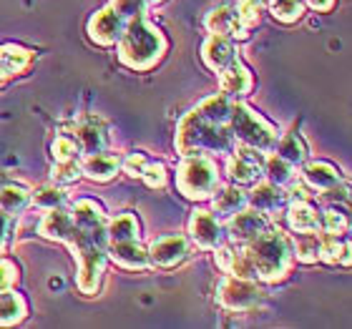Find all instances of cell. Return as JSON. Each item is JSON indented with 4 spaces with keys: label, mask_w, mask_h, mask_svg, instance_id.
<instances>
[{
    "label": "cell",
    "mask_w": 352,
    "mask_h": 329,
    "mask_svg": "<svg viewBox=\"0 0 352 329\" xmlns=\"http://www.w3.org/2000/svg\"><path fill=\"white\" fill-rule=\"evenodd\" d=\"M232 101L224 93L209 95L201 103H197L189 113H184L176 124L174 146L176 154L182 156H229L236 148L234 133L229 126V111Z\"/></svg>",
    "instance_id": "cell-1"
},
{
    "label": "cell",
    "mask_w": 352,
    "mask_h": 329,
    "mask_svg": "<svg viewBox=\"0 0 352 329\" xmlns=\"http://www.w3.org/2000/svg\"><path fill=\"white\" fill-rule=\"evenodd\" d=\"M118 60L131 71H151L164 58L169 41L146 15L126 21V28L118 38Z\"/></svg>",
    "instance_id": "cell-2"
},
{
    "label": "cell",
    "mask_w": 352,
    "mask_h": 329,
    "mask_svg": "<svg viewBox=\"0 0 352 329\" xmlns=\"http://www.w3.org/2000/svg\"><path fill=\"white\" fill-rule=\"evenodd\" d=\"M242 249L259 282L274 284V282H282L292 271V244L287 242V236L282 231L267 229L259 236H254L252 242L242 244Z\"/></svg>",
    "instance_id": "cell-3"
},
{
    "label": "cell",
    "mask_w": 352,
    "mask_h": 329,
    "mask_svg": "<svg viewBox=\"0 0 352 329\" xmlns=\"http://www.w3.org/2000/svg\"><path fill=\"white\" fill-rule=\"evenodd\" d=\"M229 126L234 133L236 146H250L259 154H272L277 146V126H272L264 116H259L257 111L250 109L247 103L232 101V111H229Z\"/></svg>",
    "instance_id": "cell-4"
},
{
    "label": "cell",
    "mask_w": 352,
    "mask_h": 329,
    "mask_svg": "<svg viewBox=\"0 0 352 329\" xmlns=\"http://www.w3.org/2000/svg\"><path fill=\"white\" fill-rule=\"evenodd\" d=\"M219 166L212 156H184L176 168V189L191 201H206L219 189Z\"/></svg>",
    "instance_id": "cell-5"
},
{
    "label": "cell",
    "mask_w": 352,
    "mask_h": 329,
    "mask_svg": "<svg viewBox=\"0 0 352 329\" xmlns=\"http://www.w3.org/2000/svg\"><path fill=\"white\" fill-rule=\"evenodd\" d=\"M264 297H267V289L259 284V279L227 274L217 286V302L227 312H250Z\"/></svg>",
    "instance_id": "cell-6"
},
{
    "label": "cell",
    "mask_w": 352,
    "mask_h": 329,
    "mask_svg": "<svg viewBox=\"0 0 352 329\" xmlns=\"http://www.w3.org/2000/svg\"><path fill=\"white\" fill-rule=\"evenodd\" d=\"M227 176L232 183H254L264 176V154L250 146H236L227 156Z\"/></svg>",
    "instance_id": "cell-7"
},
{
    "label": "cell",
    "mask_w": 352,
    "mask_h": 329,
    "mask_svg": "<svg viewBox=\"0 0 352 329\" xmlns=\"http://www.w3.org/2000/svg\"><path fill=\"white\" fill-rule=\"evenodd\" d=\"M189 234L194 239L199 249H206V251H214L217 247L224 244L227 239V231H224V224L214 212L209 209H197L191 214L189 221Z\"/></svg>",
    "instance_id": "cell-8"
},
{
    "label": "cell",
    "mask_w": 352,
    "mask_h": 329,
    "mask_svg": "<svg viewBox=\"0 0 352 329\" xmlns=\"http://www.w3.org/2000/svg\"><path fill=\"white\" fill-rule=\"evenodd\" d=\"M124 28H126L124 15L118 13L113 5H106V8H101L91 21H88V38H91L96 45L109 48V45L118 43V38H121Z\"/></svg>",
    "instance_id": "cell-9"
},
{
    "label": "cell",
    "mask_w": 352,
    "mask_h": 329,
    "mask_svg": "<svg viewBox=\"0 0 352 329\" xmlns=\"http://www.w3.org/2000/svg\"><path fill=\"white\" fill-rule=\"evenodd\" d=\"M267 229H270L267 216L259 209H254V206H247L242 212H236L234 216H229L224 231H227V239L232 244H247L254 236L262 234V231H267Z\"/></svg>",
    "instance_id": "cell-10"
},
{
    "label": "cell",
    "mask_w": 352,
    "mask_h": 329,
    "mask_svg": "<svg viewBox=\"0 0 352 329\" xmlns=\"http://www.w3.org/2000/svg\"><path fill=\"white\" fill-rule=\"evenodd\" d=\"M146 251H148V262L154 264V266L174 269V266H179V264L189 256V239L182 234L162 236V239H156Z\"/></svg>",
    "instance_id": "cell-11"
},
{
    "label": "cell",
    "mask_w": 352,
    "mask_h": 329,
    "mask_svg": "<svg viewBox=\"0 0 352 329\" xmlns=\"http://www.w3.org/2000/svg\"><path fill=\"white\" fill-rule=\"evenodd\" d=\"M252 88H254V78H252V71L244 66L242 60L234 58L229 66H224L219 71V91L227 98H244V95L252 93Z\"/></svg>",
    "instance_id": "cell-12"
},
{
    "label": "cell",
    "mask_w": 352,
    "mask_h": 329,
    "mask_svg": "<svg viewBox=\"0 0 352 329\" xmlns=\"http://www.w3.org/2000/svg\"><path fill=\"white\" fill-rule=\"evenodd\" d=\"M236 58V45L234 38H229L227 33H212L201 45V60L204 66L214 73H219L221 68L229 66Z\"/></svg>",
    "instance_id": "cell-13"
},
{
    "label": "cell",
    "mask_w": 352,
    "mask_h": 329,
    "mask_svg": "<svg viewBox=\"0 0 352 329\" xmlns=\"http://www.w3.org/2000/svg\"><path fill=\"white\" fill-rule=\"evenodd\" d=\"M327 13L332 10L335 0H264V8L272 13V18L279 23H297L305 15V8Z\"/></svg>",
    "instance_id": "cell-14"
},
{
    "label": "cell",
    "mask_w": 352,
    "mask_h": 329,
    "mask_svg": "<svg viewBox=\"0 0 352 329\" xmlns=\"http://www.w3.org/2000/svg\"><path fill=\"white\" fill-rule=\"evenodd\" d=\"M106 256H109L111 262H116L118 266L131 269V271H144L151 266L148 251L141 247L139 239H133V242H109Z\"/></svg>",
    "instance_id": "cell-15"
},
{
    "label": "cell",
    "mask_w": 352,
    "mask_h": 329,
    "mask_svg": "<svg viewBox=\"0 0 352 329\" xmlns=\"http://www.w3.org/2000/svg\"><path fill=\"white\" fill-rule=\"evenodd\" d=\"M71 139L78 144L81 156L98 154V151H106V148H109V133H106V126H103L98 118H86L81 124H76Z\"/></svg>",
    "instance_id": "cell-16"
},
{
    "label": "cell",
    "mask_w": 352,
    "mask_h": 329,
    "mask_svg": "<svg viewBox=\"0 0 352 329\" xmlns=\"http://www.w3.org/2000/svg\"><path fill=\"white\" fill-rule=\"evenodd\" d=\"M287 224L294 234H307L322 229V216L309 204V198H292V204L287 206Z\"/></svg>",
    "instance_id": "cell-17"
},
{
    "label": "cell",
    "mask_w": 352,
    "mask_h": 329,
    "mask_svg": "<svg viewBox=\"0 0 352 329\" xmlns=\"http://www.w3.org/2000/svg\"><path fill=\"white\" fill-rule=\"evenodd\" d=\"M76 231V224L71 219V214L68 209H51V212H45V216L41 219L38 224V234L43 236V239H51V242H63L68 244L71 242V236Z\"/></svg>",
    "instance_id": "cell-18"
},
{
    "label": "cell",
    "mask_w": 352,
    "mask_h": 329,
    "mask_svg": "<svg viewBox=\"0 0 352 329\" xmlns=\"http://www.w3.org/2000/svg\"><path fill=\"white\" fill-rule=\"evenodd\" d=\"M118 168H121V156L111 154L109 148H106V151H98V154L83 156V161H81L83 176L94 179V181H111V179L118 174Z\"/></svg>",
    "instance_id": "cell-19"
},
{
    "label": "cell",
    "mask_w": 352,
    "mask_h": 329,
    "mask_svg": "<svg viewBox=\"0 0 352 329\" xmlns=\"http://www.w3.org/2000/svg\"><path fill=\"white\" fill-rule=\"evenodd\" d=\"M247 198H250V206L259 209L262 214H272L287 204V191L264 179V181H254V189L247 194Z\"/></svg>",
    "instance_id": "cell-20"
},
{
    "label": "cell",
    "mask_w": 352,
    "mask_h": 329,
    "mask_svg": "<svg viewBox=\"0 0 352 329\" xmlns=\"http://www.w3.org/2000/svg\"><path fill=\"white\" fill-rule=\"evenodd\" d=\"M33 56H36V53L28 51V48H23V45H15V43L0 45V86H3L8 78L23 73V71L30 66Z\"/></svg>",
    "instance_id": "cell-21"
},
{
    "label": "cell",
    "mask_w": 352,
    "mask_h": 329,
    "mask_svg": "<svg viewBox=\"0 0 352 329\" xmlns=\"http://www.w3.org/2000/svg\"><path fill=\"white\" fill-rule=\"evenodd\" d=\"M302 166H305L302 168V181L307 183L309 189L320 191V194L332 189V186H338V183H342V174L327 161H309V163L305 161Z\"/></svg>",
    "instance_id": "cell-22"
},
{
    "label": "cell",
    "mask_w": 352,
    "mask_h": 329,
    "mask_svg": "<svg viewBox=\"0 0 352 329\" xmlns=\"http://www.w3.org/2000/svg\"><path fill=\"white\" fill-rule=\"evenodd\" d=\"M214 214L219 219H229L234 216L236 212H242L250 206V198H247V191L239 189V183H232V186H224V189H217V196L212 201Z\"/></svg>",
    "instance_id": "cell-23"
},
{
    "label": "cell",
    "mask_w": 352,
    "mask_h": 329,
    "mask_svg": "<svg viewBox=\"0 0 352 329\" xmlns=\"http://www.w3.org/2000/svg\"><path fill=\"white\" fill-rule=\"evenodd\" d=\"M68 214L76 221V227L81 229H101L109 221L103 206L98 201H94V198H78V201H74V204L68 206Z\"/></svg>",
    "instance_id": "cell-24"
},
{
    "label": "cell",
    "mask_w": 352,
    "mask_h": 329,
    "mask_svg": "<svg viewBox=\"0 0 352 329\" xmlns=\"http://www.w3.org/2000/svg\"><path fill=\"white\" fill-rule=\"evenodd\" d=\"M320 259L327 264H350V239L347 234L320 231Z\"/></svg>",
    "instance_id": "cell-25"
},
{
    "label": "cell",
    "mask_w": 352,
    "mask_h": 329,
    "mask_svg": "<svg viewBox=\"0 0 352 329\" xmlns=\"http://www.w3.org/2000/svg\"><path fill=\"white\" fill-rule=\"evenodd\" d=\"M28 315V302L25 297L13 289L0 292V327H13V324L23 322Z\"/></svg>",
    "instance_id": "cell-26"
},
{
    "label": "cell",
    "mask_w": 352,
    "mask_h": 329,
    "mask_svg": "<svg viewBox=\"0 0 352 329\" xmlns=\"http://www.w3.org/2000/svg\"><path fill=\"white\" fill-rule=\"evenodd\" d=\"M274 154L282 156L287 163H292L294 168L302 166V163L309 159L307 144L302 141L300 133H285L282 139H277V146H274Z\"/></svg>",
    "instance_id": "cell-27"
},
{
    "label": "cell",
    "mask_w": 352,
    "mask_h": 329,
    "mask_svg": "<svg viewBox=\"0 0 352 329\" xmlns=\"http://www.w3.org/2000/svg\"><path fill=\"white\" fill-rule=\"evenodd\" d=\"M139 219L133 216V214H118L113 219L106 221V236H109V242H133V239H139Z\"/></svg>",
    "instance_id": "cell-28"
},
{
    "label": "cell",
    "mask_w": 352,
    "mask_h": 329,
    "mask_svg": "<svg viewBox=\"0 0 352 329\" xmlns=\"http://www.w3.org/2000/svg\"><path fill=\"white\" fill-rule=\"evenodd\" d=\"M297 168L292 166V163H287L282 156H277L274 151L272 154L264 156V179L270 183H274V186H282V189H287L289 183L297 179V174H294Z\"/></svg>",
    "instance_id": "cell-29"
},
{
    "label": "cell",
    "mask_w": 352,
    "mask_h": 329,
    "mask_svg": "<svg viewBox=\"0 0 352 329\" xmlns=\"http://www.w3.org/2000/svg\"><path fill=\"white\" fill-rule=\"evenodd\" d=\"M30 204H36L43 212L51 209H63L68 206V194L58 183H48V186H38L36 191H30Z\"/></svg>",
    "instance_id": "cell-30"
},
{
    "label": "cell",
    "mask_w": 352,
    "mask_h": 329,
    "mask_svg": "<svg viewBox=\"0 0 352 329\" xmlns=\"http://www.w3.org/2000/svg\"><path fill=\"white\" fill-rule=\"evenodd\" d=\"M28 204H30L28 189H23V186H18V183H8V186L0 189V209H3L6 214H10V216L23 214L25 209H28Z\"/></svg>",
    "instance_id": "cell-31"
},
{
    "label": "cell",
    "mask_w": 352,
    "mask_h": 329,
    "mask_svg": "<svg viewBox=\"0 0 352 329\" xmlns=\"http://www.w3.org/2000/svg\"><path fill=\"white\" fill-rule=\"evenodd\" d=\"M292 256L302 264H317L320 262V231L294 234Z\"/></svg>",
    "instance_id": "cell-32"
},
{
    "label": "cell",
    "mask_w": 352,
    "mask_h": 329,
    "mask_svg": "<svg viewBox=\"0 0 352 329\" xmlns=\"http://www.w3.org/2000/svg\"><path fill=\"white\" fill-rule=\"evenodd\" d=\"M204 25L209 33H232V28L236 25V10L234 5H217L212 8L204 18Z\"/></svg>",
    "instance_id": "cell-33"
},
{
    "label": "cell",
    "mask_w": 352,
    "mask_h": 329,
    "mask_svg": "<svg viewBox=\"0 0 352 329\" xmlns=\"http://www.w3.org/2000/svg\"><path fill=\"white\" fill-rule=\"evenodd\" d=\"M51 154L53 161H78L81 159V148L71 136H58V139L51 144Z\"/></svg>",
    "instance_id": "cell-34"
},
{
    "label": "cell",
    "mask_w": 352,
    "mask_h": 329,
    "mask_svg": "<svg viewBox=\"0 0 352 329\" xmlns=\"http://www.w3.org/2000/svg\"><path fill=\"white\" fill-rule=\"evenodd\" d=\"M81 176V161H56V166H53V183H58V186L78 181Z\"/></svg>",
    "instance_id": "cell-35"
},
{
    "label": "cell",
    "mask_w": 352,
    "mask_h": 329,
    "mask_svg": "<svg viewBox=\"0 0 352 329\" xmlns=\"http://www.w3.org/2000/svg\"><path fill=\"white\" fill-rule=\"evenodd\" d=\"M320 216H322V229H320V231H330V234H347V231H350V221H347L345 212L327 209V212H322Z\"/></svg>",
    "instance_id": "cell-36"
},
{
    "label": "cell",
    "mask_w": 352,
    "mask_h": 329,
    "mask_svg": "<svg viewBox=\"0 0 352 329\" xmlns=\"http://www.w3.org/2000/svg\"><path fill=\"white\" fill-rule=\"evenodd\" d=\"M141 179L151 189H164V183H166V166L162 161H148L144 166V171H141Z\"/></svg>",
    "instance_id": "cell-37"
},
{
    "label": "cell",
    "mask_w": 352,
    "mask_h": 329,
    "mask_svg": "<svg viewBox=\"0 0 352 329\" xmlns=\"http://www.w3.org/2000/svg\"><path fill=\"white\" fill-rule=\"evenodd\" d=\"M111 5L116 8L126 21H129V18H136V15H146V10H148L146 0H111Z\"/></svg>",
    "instance_id": "cell-38"
},
{
    "label": "cell",
    "mask_w": 352,
    "mask_h": 329,
    "mask_svg": "<svg viewBox=\"0 0 352 329\" xmlns=\"http://www.w3.org/2000/svg\"><path fill=\"white\" fill-rule=\"evenodd\" d=\"M18 282V266L10 259H0V292L13 289Z\"/></svg>",
    "instance_id": "cell-39"
},
{
    "label": "cell",
    "mask_w": 352,
    "mask_h": 329,
    "mask_svg": "<svg viewBox=\"0 0 352 329\" xmlns=\"http://www.w3.org/2000/svg\"><path fill=\"white\" fill-rule=\"evenodd\" d=\"M148 163L146 154H131V156H126V159H121V168H124L129 176H139L141 179V171H144V166Z\"/></svg>",
    "instance_id": "cell-40"
},
{
    "label": "cell",
    "mask_w": 352,
    "mask_h": 329,
    "mask_svg": "<svg viewBox=\"0 0 352 329\" xmlns=\"http://www.w3.org/2000/svg\"><path fill=\"white\" fill-rule=\"evenodd\" d=\"M13 227H15V216H10V214H6L3 209H0V249L10 242Z\"/></svg>",
    "instance_id": "cell-41"
},
{
    "label": "cell",
    "mask_w": 352,
    "mask_h": 329,
    "mask_svg": "<svg viewBox=\"0 0 352 329\" xmlns=\"http://www.w3.org/2000/svg\"><path fill=\"white\" fill-rule=\"evenodd\" d=\"M159 3H164V0H146L148 8H151V5H159Z\"/></svg>",
    "instance_id": "cell-42"
}]
</instances>
